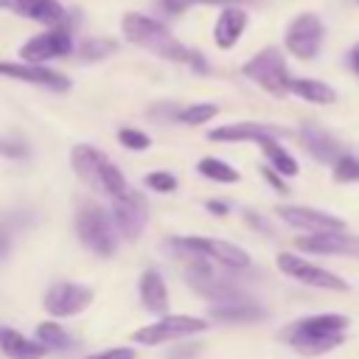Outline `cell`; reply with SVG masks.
I'll return each instance as SVG.
<instances>
[{
    "mask_svg": "<svg viewBox=\"0 0 359 359\" xmlns=\"http://www.w3.org/2000/svg\"><path fill=\"white\" fill-rule=\"evenodd\" d=\"M323 39H325V22L314 14V11H303L297 14L289 25H286V34H283V45L292 56L297 59H314L323 48Z\"/></svg>",
    "mask_w": 359,
    "mask_h": 359,
    "instance_id": "obj_8",
    "label": "cell"
},
{
    "mask_svg": "<svg viewBox=\"0 0 359 359\" xmlns=\"http://www.w3.org/2000/svg\"><path fill=\"white\" fill-rule=\"evenodd\" d=\"M121 34H123L126 42L140 45V48H149L151 53H157V56H163V59H168V62L185 65V67H191V70H196V73H205V70H208V62H205V56H202L199 50H194V48L177 42V39L168 34V28H165L163 22H157V20L146 17V14H137V11L123 14V20H121Z\"/></svg>",
    "mask_w": 359,
    "mask_h": 359,
    "instance_id": "obj_1",
    "label": "cell"
},
{
    "mask_svg": "<svg viewBox=\"0 0 359 359\" xmlns=\"http://www.w3.org/2000/svg\"><path fill=\"white\" fill-rule=\"evenodd\" d=\"M300 140H303V149L317 160V163H325V165H334L345 151H342V146H339V140L331 135V132H325L320 123H314V121H306L303 126H300Z\"/></svg>",
    "mask_w": 359,
    "mask_h": 359,
    "instance_id": "obj_17",
    "label": "cell"
},
{
    "mask_svg": "<svg viewBox=\"0 0 359 359\" xmlns=\"http://www.w3.org/2000/svg\"><path fill=\"white\" fill-rule=\"evenodd\" d=\"M261 174L266 177V182H269V185H272L278 194H286V191H289V188H286V182H283V177H280L275 168H261Z\"/></svg>",
    "mask_w": 359,
    "mask_h": 359,
    "instance_id": "obj_35",
    "label": "cell"
},
{
    "mask_svg": "<svg viewBox=\"0 0 359 359\" xmlns=\"http://www.w3.org/2000/svg\"><path fill=\"white\" fill-rule=\"evenodd\" d=\"M14 8H17V14H22L34 22L50 25V28H59L67 17V11L62 8L59 0H14Z\"/></svg>",
    "mask_w": 359,
    "mask_h": 359,
    "instance_id": "obj_20",
    "label": "cell"
},
{
    "mask_svg": "<svg viewBox=\"0 0 359 359\" xmlns=\"http://www.w3.org/2000/svg\"><path fill=\"white\" fill-rule=\"evenodd\" d=\"M174 250L185 252V255H199L208 258L213 264H222L227 269H247L250 266V252L241 250L238 244L222 241V238H205V236H180L168 241Z\"/></svg>",
    "mask_w": 359,
    "mask_h": 359,
    "instance_id": "obj_6",
    "label": "cell"
},
{
    "mask_svg": "<svg viewBox=\"0 0 359 359\" xmlns=\"http://www.w3.org/2000/svg\"><path fill=\"white\" fill-rule=\"evenodd\" d=\"M146 185H149L151 191L171 194V191L177 188V177H174V174H168V171H151V174H146Z\"/></svg>",
    "mask_w": 359,
    "mask_h": 359,
    "instance_id": "obj_32",
    "label": "cell"
},
{
    "mask_svg": "<svg viewBox=\"0 0 359 359\" xmlns=\"http://www.w3.org/2000/svg\"><path fill=\"white\" fill-rule=\"evenodd\" d=\"M216 112H219L216 104H188V107L177 109V118H174V121L185 123V126H202V123H208Z\"/></svg>",
    "mask_w": 359,
    "mask_h": 359,
    "instance_id": "obj_27",
    "label": "cell"
},
{
    "mask_svg": "<svg viewBox=\"0 0 359 359\" xmlns=\"http://www.w3.org/2000/svg\"><path fill=\"white\" fill-rule=\"evenodd\" d=\"M348 325H351V320L345 314H337V311L309 314V317L289 323L280 331V339L303 356H323V353H328L345 342Z\"/></svg>",
    "mask_w": 359,
    "mask_h": 359,
    "instance_id": "obj_2",
    "label": "cell"
},
{
    "mask_svg": "<svg viewBox=\"0 0 359 359\" xmlns=\"http://www.w3.org/2000/svg\"><path fill=\"white\" fill-rule=\"evenodd\" d=\"M222 6V8H227V6H244V3H255V0H157V6H160V11H165V14H182L185 8H191V6Z\"/></svg>",
    "mask_w": 359,
    "mask_h": 359,
    "instance_id": "obj_28",
    "label": "cell"
},
{
    "mask_svg": "<svg viewBox=\"0 0 359 359\" xmlns=\"http://www.w3.org/2000/svg\"><path fill=\"white\" fill-rule=\"evenodd\" d=\"M8 6H14V0H0V8H8Z\"/></svg>",
    "mask_w": 359,
    "mask_h": 359,
    "instance_id": "obj_40",
    "label": "cell"
},
{
    "mask_svg": "<svg viewBox=\"0 0 359 359\" xmlns=\"http://www.w3.org/2000/svg\"><path fill=\"white\" fill-rule=\"evenodd\" d=\"M73 50V36L67 28H48L45 34H36L34 39H28L22 48H20V56L22 62L28 65H42L48 59H62Z\"/></svg>",
    "mask_w": 359,
    "mask_h": 359,
    "instance_id": "obj_12",
    "label": "cell"
},
{
    "mask_svg": "<svg viewBox=\"0 0 359 359\" xmlns=\"http://www.w3.org/2000/svg\"><path fill=\"white\" fill-rule=\"evenodd\" d=\"M275 213L280 216V222H286L289 227H297V230H303L309 236L348 230L339 216H334L328 210H320V208H309V205H278Z\"/></svg>",
    "mask_w": 359,
    "mask_h": 359,
    "instance_id": "obj_10",
    "label": "cell"
},
{
    "mask_svg": "<svg viewBox=\"0 0 359 359\" xmlns=\"http://www.w3.org/2000/svg\"><path fill=\"white\" fill-rule=\"evenodd\" d=\"M118 140H121V146H126V149H132V151H146V149L151 146L149 135H143L140 129H121V132H118Z\"/></svg>",
    "mask_w": 359,
    "mask_h": 359,
    "instance_id": "obj_31",
    "label": "cell"
},
{
    "mask_svg": "<svg viewBox=\"0 0 359 359\" xmlns=\"http://www.w3.org/2000/svg\"><path fill=\"white\" fill-rule=\"evenodd\" d=\"M199 348H202V345H196V342L182 345V348H174V351L168 353V359H191V356H196V353H199Z\"/></svg>",
    "mask_w": 359,
    "mask_h": 359,
    "instance_id": "obj_36",
    "label": "cell"
},
{
    "mask_svg": "<svg viewBox=\"0 0 359 359\" xmlns=\"http://www.w3.org/2000/svg\"><path fill=\"white\" fill-rule=\"evenodd\" d=\"M25 143L22 140H6V137H0V154H6V157H25Z\"/></svg>",
    "mask_w": 359,
    "mask_h": 359,
    "instance_id": "obj_33",
    "label": "cell"
},
{
    "mask_svg": "<svg viewBox=\"0 0 359 359\" xmlns=\"http://www.w3.org/2000/svg\"><path fill=\"white\" fill-rule=\"evenodd\" d=\"M208 328V323L202 317H191V314H165L160 320H154L151 325H143L132 334V342L137 345H160V342H174V339H185L194 334H202Z\"/></svg>",
    "mask_w": 359,
    "mask_h": 359,
    "instance_id": "obj_7",
    "label": "cell"
},
{
    "mask_svg": "<svg viewBox=\"0 0 359 359\" xmlns=\"http://www.w3.org/2000/svg\"><path fill=\"white\" fill-rule=\"evenodd\" d=\"M205 208H208L213 216H224V213H227V202H219V199H210Z\"/></svg>",
    "mask_w": 359,
    "mask_h": 359,
    "instance_id": "obj_37",
    "label": "cell"
},
{
    "mask_svg": "<svg viewBox=\"0 0 359 359\" xmlns=\"http://www.w3.org/2000/svg\"><path fill=\"white\" fill-rule=\"evenodd\" d=\"M294 247L303 250V252H317V255H348V258H359V236H351L348 230L300 236L294 241Z\"/></svg>",
    "mask_w": 359,
    "mask_h": 359,
    "instance_id": "obj_14",
    "label": "cell"
},
{
    "mask_svg": "<svg viewBox=\"0 0 359 359\" xmlns=\"http://www.w3.org/2000/svg\"><path fill=\"white\" fill-rule=\"evenodd\" d=\"M348 65H351V70L359 76V42H356V45L348 50Z\"/></svg>",
    "mask_w": 359,
    "mask_h": 359,
    "instance_id": "obj_38",
    "label": "cell"
},
{
    "mask_svg": "<svg viewBox=\"0 0 359 359\" xmlns=\"http://www.w3.org/2000/svg\"><path fill=\"white\" fill-rule=\"evenodd\" d=\"M137 292H140V303H143L146 311L165 317V311H168V286H165V280L157 269H146L140 275Z\"/></svg>",
    "mask_w": 359,
    "mask_h": 359,
    "instance_id": "obj_19",
    "label": "cell"
},
{
    "mask_svg": "<svg viewBox=\"0 0 359 359\" xmlns=\"http://www.w3.org/2000/svg\"><path fill=\"white\" fill-rule=\"evenodd\" d=\"M247 20L250 17H247L244 6H227V8H222L219 17H216V25H213V42H216V48H222V50L236 48V42L241 39V34L247 28Z\"/></svg>",
    "mask_w": 359,
    "mask_h": 359,
    "instance_id": "obj_18",
    "label": "cell"
},
{
    "mask_svg": "<svg viewBox=\"0 0 359 359\" xmlns=\"http://www.w3.org/2000/svg\"><path fill=\"white\" fill-rule=\"evenodd\" d=\"M210 317L219 320V323H255L264 317V309L258 303H252L250 297L247 300H238V303H222V306H210Z\"/></svg>",
    "mask_w": 359,
    "mask_h": 359,
    "instance_id": "obj_22",
    "label": "cell"
},
{
    "mask_svg": "<svg viewBox=\"0 0 359 359\" xmlns=\"http://www.w3.org/2000/svg\"><path fill=\"white\" fill-rule=\"evenodd\" d=\"M0 351H3L8 359H42L48 348L39 345L36 339L22 337L20 331H14V328H8V325H0Z\"/></svg>",
    "mask_w": 359,
    "mask_h": 359,
    "instance_id": "obj_21",
    "label": "cell"
},
{
    "mask_svg": "<svg viewBox=\"0 0 359 359\" xmlns=\"http://www.w3.org/2000/svg\"><path fill=\"white\" fill-rule=\"evenodd\" d=\"M115 48H118V45H115L112 39H101V36H93V39H84V42H81V48H79V56H81L84 62H98V59L109 56Z\"/></svg>",
    "mask_w": 359,
    "mask_h": 359,
    "instance_id": "obj_29",
    "label": "cell"
},
{
    "mask_svg": "<svg viewBox=\"0 0 359 359\" xmlns=\"http://www.w3.org/2000/svg\"><path fill=\"white\" fill-rule=\"evenodd\" d=\"M87 359H135V351L132 348H109V351H101V353H93Z\"/></svg>",
    "mask_w": 359,
    "mask_h": 359,
    "instance_id": "obj_34",
    "label": "cell"
},
{
    "mask_svg": "<svg viewBox=\"0 0 359 359\" xmlns=\"http://www.w3.org/2000/svg\"><path fill=\"white\" fill-rule=\"evenodd\" d=\"M196 171L202 174V177H208V180H213V182H238V171L230 165V163H224V160H219V157H202L199 163H196Z\"/></svg>",
    "mask_w": 359,
    "mask_h": 359,
    "instance_id": "obj_25",
    "label": "cell"
},
{
    "mask_svg": "<svg viewBox=\"0 0 359 359\" xmlns=\"http://www.w3.org/2000/svg\"><path fill=\"white\" fill-rule=\"evenodd\" d=\"M275 264L283 275H289L297 283H306V286H314V289H328V292H348V280H342L337 272H331L325 266H317V264H311V261H306L294 252H278Z\"/></svg>",
    "mask_w": 359,
    "mask_h": 359,
    "instance_id": "obj_9",
    "label": "cell"
},
{
    "mask_svg": "<svg viewBox=\"0 0 359 359\" xmlns=\"http://www.w3.org/2000/svg\"><path fill=\"white\" fill-rule=\"evenodd\" d=\"M93 297L95 294H93L90 286H81V283H73V280H59L45 292L42 306L53 317H73V314H81L93 303Z\"/></svg>",
    "mask_w": 359,
    "mask_h": 359,
    "instance_id": "obj_11",
    "label": "cell"
},
{
    "mask_svg": "<svg viewBox=\"0 0 359 359\" xmlns=\"http://www.w3.org/2000/svg\"><path fill=\"white\" fill-rule=\"evenodd\" d=\"M8 252V236L6 233H0V258Z\"/></svg>",
    "mask_w": 359,
    "mask_h": 359,
    "instance_id": "obj_39",
    "label": "cell"
},
{
    "mask_svg": "<svg viewBox=\"0 0 359 359\" xmlns=\"http://www.w3.org/2000/svg\"><path fill=\"white\" fill-rule=\"evenodd\" d=\"M112 222L115 227L121 230L123 238H140L146 222H149V205H146V196L140 191H132L123 196V199H115L112 202Z\"/></svg>",
    "mask_w": 359,
    "mask_h": 359,
    "instance_id": "obj_13",
    "label": "cell"
},
{
    "mask_svg": "<svg viewBox=\"0 0 359 359\" xmlns=\"http://www.w3.org/2000/svg\"><path fill=\"white\" fill-rule=\"evenodd\" d=\"M261 146V151H264V157L269 160V168H275L280 177H294L297 171H300V165H297V160L278 143V137H266V140H261L258 143Z\"/></svg>",
    "mask_w": 359,
    "mask_h": 359,
    "instance_id": "obj_24",
    "label": "cell"
},
{
    "mask_svg": "<svg viewBox=\"0 0 359 359\" xmlns=\"http://www.w3.org/2000/svg\"><path fill=\"white\" fill-rule=\"evenodd\" d=\"M70 165H73V174L93 191H101L107 194L112 202L115 199H123L129 194V185H126V177L121 174V168L107 157L101 154L98 149L93 146H73L70 151Z\"/></svg>",
    "mask_w": 359,
    "mask_h": 359,
    "instance_id": "obj_3",
    "label": "cell"
},
{
    "mask_svg": "<svg viewBox=\"0 0 359 359\" xmlns=\"http://www.w3.org/2000/svg\"><path fill=\"white\" fill-rule=\"evenodd\" d=\"M289 93L309 104H334L337 101V90L320 79H292Z\"/></svg>",
    "mask_w": 359,
    "mask_h": 359,
    "instance_id": "obj_23",
    "label": "cell"
},
{
    "mask_svg": "<svg viewBox=\"0 0 359 359\" xmlns=\"http://www.w3.org/2000/svg\"><path fill=\"white\" fill-rule=\"evenodd\" d=\"M331 174L337 182H359V157L353 154H342L334 165H331Z\"/></svg>",
    "mask_w": 359,
    "mask_h": 359,
    "instance_id": "obj_30",
    "label": "cell"
},
{
    "mask_svg": "<svg viewBox=\"0 0 359 359\" xmlns=\"http://www.w3.org/2000/svg\"><path fill=\"white\" fill-rule=\"evenodd\" d=\"M76 230H79V238L84 247H90L95 255L101 258H109L118 247L115 241V230H112V219L109 213L95 205V202H81L79 205V213H76Z\"/></svg>",
    "mask_w": 359,
    "mask_h": 359,
    "instance_id": "obj_5",
    "label": "cell"
},
{
    "mask_svg": "<svg viewBox=\"0 0 359 359\" xmlns=\"http://www.w3.org/2000/svg\"><path fill=\"white\" fill-rule=\"evenodd\" d=\"M241 73L258 84L261 90H266L269 95L275 98H283L289 95V87H292V76H289V67H286V59L278 48H264L258 50L250 62H244Z\"/></svg>",
    "mask_w": 359,
    "mask_h": 359,
    "instance_id": "obj_4",
    "label": "cell"
},
{
    "mask_svg": "<svg viewBox=\"0 0 359 359\" xmlns=\"http://www.w3.org/2000/svg\"><path fill=\"white\" fill-rule=\"evenodd\" d=\"M286 135V129L275 126V123H261V121H236V123H224L210 129V140L219 143H241V140H266V137H280Z\"/></svg>",
    "mask_w": 359,
    "mask_h": 359,
    "instance_id": "obj_16",
    "label": "cell"
},
{
    "mask_svg": "<svg viewBox=\"0 0 359 359\" xmlns=\"http://www.w3.org/2000/svg\"><path fill=\"white\" fill-rule=\"evenodd\" d=\"M36 342L45 345L48 351H65V348H70V337H67V331H65L62 325L50 323V320L36 325Z\"/></svg>",
    "mask_w": 359,
    "mask_h": 359,
    "instance_id": "obj_26",
    "label": "cell"
},
{
    "mask_svg": "<svg viewBox=\"0 0 359 359\" xmlns=\"http://www.w3.org/2000/svg\"><path fill=\"white\" fill-rule=\"evenodd\" d=\"M0 76L6 79H14V81H25V84H36V87H48V90H56V93H65L70 90V81L45 67V65H28V62H0Z\"/></svg>",
    "mask_w": 359,
    "mask_h": 359,
    "instance_id": "obj_15",
    "label": "cell"
}]
</instances>
